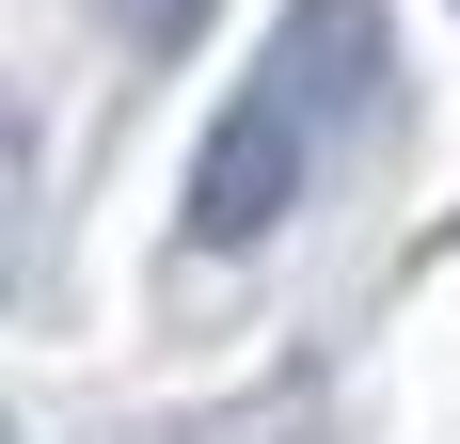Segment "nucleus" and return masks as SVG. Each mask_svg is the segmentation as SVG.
I'll list each match as a JSON object with an SVG mask.
<instances>
[{
    "label": "nucleus",
    "instance_id": "1",
    "mask_svg": "<svg viewBox=\"0 0 460 444\" xmlns=\"http://www.w3.org/2000/svg\"><path fill=\"white\" fill-rule=\"evenodd\" d=\"M381 95H397L381 0H286L270 48H254V80L223 95V128H207V159H190V238H207V254L270 238V222L302 207V175L366 128Z\"/></svg>",
    "mask_w": 460,
    "mask_h": 444
},
{
    "label": "nucleus",
    "instance_id": "2",
    "mask_svg": "<svg viewBox=\"0 0 460 444\" xmlns=\"http://www.w3.org/2000/svg\"><path fill=\"white\" fill-rule=\"evenodd\" d=\"M111 16H128V32H143V48H175V32H190V16H207V0H111Z\"/></svg>",
    "mask_w": 460,
    "mask_h": 444
}]
</instances>
